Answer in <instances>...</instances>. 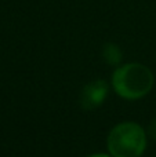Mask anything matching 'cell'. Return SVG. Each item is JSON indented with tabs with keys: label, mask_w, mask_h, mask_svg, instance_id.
<instances>
[{
	"label": "cell",
	"mask_w": 156,
	"mask_h": 157,
	"mask_svg": "<svg viewBox=\"0 0 156 157\" xmlns=\"http://www.w3.org/2000/svg\"><path fill=\"white\" fill-rule=\"evenodd\" d=\"M149 135L154 139H156V119L149 124Z\"/></svg>",
	"instance_id": "cell-5"
},
{
	"label": "cell",
	"mask_w": 156,
	"mask_h": 157,
	"mask_svg": "<svg viewBox=\"0 0 156 157\" xmlns=\"http://www.w3.org/2000/svg\"><path fill=\"white\" fill-rule=\"evenodd\" d=\"M104 58L109 65H118L122 59V52L116 44L108 43L104 47Z\"/></svg>",
	"instance_id": "cell-4"
},
{
	"label": "cell",
	"mask_w": 156,
	"mask_h": 157,
	"mask_svg": "<svg viewBox=\"0 0 156 157\" xmlns=\"http://www.w3.org/2000/svg\"><path fill=\"white\" fill-rule=\"evenodd\" d=\"M112 84L120 97L126 99H137L149 92L154 84V76L146 66L129 63L115 72Z\"/></svg>",
	"instance_id": "cell-1"
},
{
	"label": "cell",
	"mask_w": 156,
	"mask_h": 157,
	"mask_svg": "<svg viewBox=\"0 0 156 157\" xmlns=\"http://www.w3.org/2000/svg\"><path fill=\"white\" fill-rule=\"evenodd\" d=\"M90 157H111L108 155H94V156H90Z\"/></svg>",
	"instance_id": "cell-6"
},
{
	"label": "cell",
	"mask_w": 156,
	"mask_h": 157,
	"mask_svg": "<svg viewBox=\"0 0 156 157\" xmlns=\"http://www.w3.org/2000/svg\"><path fill=\"white\" fill-rule=\"evenodd\" d=\"M145 145V132L135 123L116 125L108 136V149L115 157H140Z\"/></svg>",
	"instance_id": "cell-2"
},
{
	"label": "cell",
	"mask_w": 156,
	"mask_h": 157,
	"mask_svg": "<svg viewBox=\"0 0 156 157\" xmlns=\"http://www.w3.org/2000/svg\"><path fill=\"white\" fill-rule=\"evenodd\" d=\"M108 94V84L104 80H97L87 84L82 91L80 103L84 109L91 110L102 105Z\"/></svg>",
	"instance_id": "cell-3"
}]
</instances>
